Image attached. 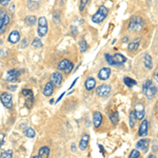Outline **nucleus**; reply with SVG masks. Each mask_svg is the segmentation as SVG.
<instances>
[{
    "label": "nucleus",
    "mask_w": 158,
    "mask_h": 158,
    "mask_svg": "<svg viewBox=\"0 0 158 158\" xmlns=\"http://www.w3.org/2000/svg\"><path fill=\"white\" fill-rule=\"evenodd\" d=\"M108 13H109V10L106 9V6H101L98 9V11L96 12V14L92 17V21H93L94 23H100V22H102L103 20L106 18Z\"/></svg>",
    "instance_id": "obj_1"
},
{
    "label": "nucleus",
    "mask_w": 158,
    "mask_h": 158,
    "mask_svg": "<svg viewBox=\"0 0 158 158\" xmlns=\"http://www.w3.org/2000/svg\"><path fill=\"white\" fill-rule=\"evenodd\" d=\"M143 20L140 17H133L130 20V23H129V30L132 31V32H139L141 31V29L143 27Z\"/></svg>",
    "instance_id": "obj_2"
},
{
    "label": "nucleus",
    "mask_w": 158,
    "mask_h": 158,
    "mask_svg": "<svg viewBox=\"0 0 158 158\" xmlns=\"http://www.w3.org/2000/svg\"><path fill=\"white\" fill-rule=\"evenodd\" d=\"M38 35L39 37H44L48 33V21H47V18L45 17H40L38 19Z\"/></svg>",
    "instance_id": "obj_3"
},
{
    "label": "nucleus",
    "mask_w": 158,
    "mask_h": 158,
    "mask_svg": "<svg viewBox=\"0 0 158 158\" xmlns=\"http://www.w3.org/2000/svg\"><path fill=\"white\" fill-rule=\"evenodd\" d=\"M0 100H1L2 104H3L6 109L13 108V99H12L11 94L6 93V92L1 93V95H0Z\"/></svg>",
    "instance_id": "obj_4"
},
{
    "label": "nucleus",
    "mask_w": 158,
    "mask_h": 158,
    "mask_svg": "<svg viewBox=\"0 0 158 158\" xmlns=\"http://www.w3.org/2000/svg\"><path fill=\"white\" fill-rule=\"evenodd\" d=\"M73 67H74L73 62H71V61L68 59H63V60H61L59 62V64H58V70L64 71L65 73L69 74L73 70Z\"/></svg>",
    "instance_id": "obj_5"
},
{
    "label": "nucleus",
    "mask_w": 158,
    "mask_h": 158,
    "mask_svg": "<svg viewBox=\"0 0 158 158\" xmlns=\"http://www.w3.org/2000/svg\"><path fill=\"white\" fill-rule=\"evenodd\" d=\"M96 93H97L99 97H106L111 93V86L108 85H102L98 86L97 90H96Z\"/></svg>",
    "instance_id": "obj_6"
},
{
    "label": "nucleus",
    "mask_w": 158,
    "mask_h": 158,
    "mask_svg": "<svg viewBox=\"0 0 158 158\" xmlns=\"http://www.w3.org/2000/svg\"><path fill=\"white\" fill-rule=\"evenodd\" d=\"M157 93V86L153 85V82H151L149 85V86L146 89V91H144V94H146V96L149 99H152L154 98V96L156 95Z\"/></svg>",
    "instance_id": "obj_7"
},
{
    "label": "nucleus",
    "mask_w": 158,
    "mask_h": 158,
    "mask_svg": "<svg viewBox=\"0 0 158 158\" xmlns=\"http://www.w3.org/2000/svg\"><path fill=\"white\" fill-rule=\"evenodd\" d=\"M135 115H136V118L139 119V120H142L144 117V106L142 103H137L135 106V111H134Z\"/></svg>",
    "instance_id": "obj_8"
},
{
    "label": "nucleus",
    "mask_w": 158,
    "mask_h": 158,
    "mask_svg": "<svg viewBox=\"0 0 158 158\" xmlns=\"http://www.w3.org/2000/svg\"><path fill=\"white\" fill-rule=\"evenodd\" d=\"M51 82L53 83V85H56V86H59L62 82V75L59 73V72H55L53 73L52 77H51Z\"/></svg>",
    "instance_id": "obj_9"
},
{
    "label": "nucleus",
    "mask_w": 158,
    "mask_h": 158,
    "mask_svg": "<svg viewBox=\"0 0 158 158\" xmlns=\"http://www.w3.org/2000/svg\"><path fill=\"white\" fill-rule=\"evenodd\" d=\"M18 77H19V71L18 70H10L6 75V79L7 81H11V82L12 81L17 80Z\"/></svg>",
    "instance_id": "obj_10"
},
{
    "label": "nucleus",
    "mask_w": 158,
    "mask_h": 158,
    "mask_svg": "<svg viewBox=\"0 0 158 158\" xmlns=\"http://www.w3.org/2000/svg\"><path fill=\"white\" fill-rule=\"evenodd\" d=\"M89 139H90V135L89 134H83L82 137L80 139V142H79V149L81 151H85L88 148V144H89Z\"/></svg>",
    "instance_id": "obj_11"
},
{
    "label": "nucleus",
    "mask_w": 158,
    "mask_h": 158,
    "mask_svg": "<svg viewBox=\"0 0 158 158\" xmlns=\"http://www.w3.org/2000/svg\"><path fill=\"white\" fill-rule=\"evenodd\" d=\"M110 75H111V69L110 68H102L98 73V78L103 81V80H106V79L110 77Z\"/></svg>",
    "instance_id": "obj_12"
},
{
    "label": "nucleus",
    "mask_w": 158,
    "mask_h": 158,
    "mask_svg": "<svg viewBox=\"0 0 158 158\" xmlns=\"http://www.w3.org/2000/svg\"><path fill=\"white\" fill-rule=\"evenodd\" d=\"M138 135L140 137H144L148 135V120L147 119H143L141 122V124H140Z\"/></svg>",
    "instance_id": "obj_13"
},
{
    "label": "nucleus",
    "mask_w": 158,
    "mask_h": 158,
    "mask_svg": "<svg viewBox=\"0 0 158 158\" xmlns=\"http://www.w3.org/2000/svg\"><path fill=\"white\" fill-rule=\"evenodd\" d=\"M102 121V115H101L100 112H95L93 114V124L95 128H99Z\"/></svg>",
    "instance_id": "obj_14"
},
{
    "label": "nucleus",
    "mask_w": 158,
    "mask_h": 158,
    "mask_svg": "<svg viewBox=\"0 0 158 158\" xmlns=\"http://www.w3.org/2000/svg\"><path fill=\"white\" fill-rule=\"evenodd\" d=\"M19 39H20V34L18 31H13V32H11V34L9 35V38H7L9 42L11 43H17L19 41Z\"/></svg>",
    "instance_id": "obj_15"
},
{
    "label": "nucleus",
    "mask_w": 158,
    "mask_h": 158,
    "mask_svg": "<svg viewBox=\"0 0 158 158\" xmlns=\"http://www.w3.org/2000/svg\"><path fill=\"white\" fill-rule=\"evenodd\" d=\"M112 59H113V63H114V65H115V64H120V63L126 62L127 58L124 57L123 55L117 53V54H115V55L113 56V57H112Z\"/></svg>",
    "instance_id": "obj_16"
},
{
    "label": "nucleus",
    "mask_w": 158,
    "mask_h": 158,
    "mask_svg": "<svg viewBox=\"0 0 158 158\" xmlns=\"http://www.w3.org/2000/svg\"><path fill=\"white\" fill-rule=\"evenodd\" d=\"M53 92H54V85H53V83L50 81V82H48L47 85H45L44 90H43V94H44V96H47V97H50L53 94Z\"/></svg>",
    "instance_id": "obj_17"
},
{
    "label": "nucleus",
    "mask_w": 158,
    "mask_h": 158,
    "mask_svg": "<svg viewBox=\"0 0 158 158\" xmlns=\"http://www.w3.org/2000/svg\"><path fill=\"white\" fill-rule=\"evenodd\" d=\"M50 155V149L48 147L40 148L39 152H38V158H49Z\"/></svg>",
    "instance_id": "obj_18"
},
{
    "label": "nucleus",
    "mask_w": 158,
    "mask_h": 158,
    "mask_svg": "<svg viewBox=\"0 0 158 158\" xmlns=\"http://www.w3.org/2000/svg\"><path fill=\"white\" fill-rule=\"evenodd\" d=\"M148 146H149V140L147 139H140L136 144L137 150H143L144 152L148 150Z\"/></svg>",
    "instance_id": "obj_19"
},
{
    "label": "nucleus",
    "mask_w": 158,
    "mask_h": 158,
    "mask_svg": "<svg viewBox=\"0 0 158 158\" xmlns=\"http://www.w3.org/2000/svg\"><path fill=\"white\" fill-rule=\"evenodd\" d=\"M85 89L88 91L93 90V89L96 86V80L93 77L88 78V79H86V81H85Z\"/></svg>",
    "instance_id": "obj_20"
},
{
    "label": "nucleus",
    "mask_w": 158,
    "mask_h": 158,
    "mask_svg": "<svg viewBox=\"0 0 158 158\" xmlns=\"http://www.w3.org/2000/svg\"><path fill=\"white\" fill-rule=\"evenodd\" d=\"M143 63H144V67L149 70H151L153 68V60H152V57L150 56L149 54H146L143 57Z\"/></svg>",
    "instance_id": "obj_21"
},
{
    "label": "nucleus",
    "mask_w": 158,
    "mask_h": 158,
    "mask_svg": "<svg viewBox=\"0 0 158 158\" xmlns=\"http://www.w3.org/2000/svg\"><path fill=\"white\" fill-rule=\"evenodd\" d=\"M39 3H40V0H27V7H29L31 11H34V10L38 9Z\"/></svg>",
    "instance_id": "obj_22"
},
{
    "label": "nucleus",
    "mask_w": 158,
    "mask_h": 158,
    "mask_svg": "<svg viewBox=\"0 0 158 158\" xmlns=\"http://www.w3.org/2000/svg\"><path fill=\"white\" fill-rule=\"evenodd\" d=\"M6 15V12L4 10H0V34L4 33V25H3V18Z\"/></svg>",
    "instance_id": "obj_23"
},
{
    "label": "nucleus",
    "mask_w": 158,
    "mask_h": 158,
    "mask_svg": "<svg viewBox=\"0 0 158 158\" xmlns=\"http://www.w3.org/2000/svg\"><path fill=\"white\" fill-rule=\"evenodd\" d=\"M139 41H140V39L135 40V41L131 42V43H129V45H128L129 52H135V51L138 49V47H139Z\"/></svg>",
    "instance_id": "obj_24"
},
{
    "label": "nucleus",
    "mask_w": 158,
    "mask_h": 158,
    "mask_svg": "<svg viewBox=\"0 0 158 158\" xmlns=\"http://www.w3.org/2000/svg\"><path fill=\"white\" fill-rule=\"evenodd\" d=\"M123 82H124V85H126L127 86H129V88H132V86H134V85H137L136 81H135L134 79L130 78V77H124Z\"/></svg>",
    "instance_id": "obj_25"
},
{
    "label": "nucleus",
    "mask_w": 158,
    "mask_h": 158,
    "mask_svg": "<svg viewBox=\"0 0 158 158\" xmlns=\"http://www.w3.org/2000/svg\"><path fill=\"white\" fill-rule=\"evenodd\" d=\"M25 23L27 25H30V27H33V25L36 24V17L35 16H27V18H25Z\"/></svg>",
    "instance_id": "obj_26"
},
{
    "label": "nucleus",
    "mask_w": 158,
    "mask_h": 158,
    "mask_svg": "<svg viewBox=\"0 0 158 158\" xmlns=\"http://www.w3.org/2000/svg\"><path fill=\"white\" fill-rule=\"evenodd\" d=\"M136 121H137V118H136V115H135V113L133 111V112H131V114H130V127H131V128H134Z\"/></svg>",
    "instance_id": "obj_27"
},
{
    "label": "nucleus",
    "mask_w": 158,
    "mask_h": 158,
    "mask_svg": "<svg viewBox=\"0 0 158 158\" xmlns=\"http://www.w3.org/2000/svg\"><path fill=\"white\" fill-rule=\"evenodd\" d=\"M110 120H111L112 122H113L114 124H117L119 121V118H118V113L117 112H115V113H112L110 114Z\"/></svg>",
    "instance_id": "obj_28"
},
{
    "label": "nucleus",
    "mask_w": 158,
    "mask_h": 158,
    "mask_svg": "<svg viewBox=\"0 0 158 158\" xmlns=\"http://www.w3.org/2000/svg\"><path fill=\"white\" fill-rule=\"evenodd\" d=\"M0 158H13V151H11V150L3 151L0 154Z\"/></svg>",
    "instance_id": "obj_29"
},
{
    "label": "nucleus",
    "mask_w": 158,
    "mask_h": 158,
    "mask_svg": "<svg viewBox=\"0 0 158 158\" xmlns=\"http://www.w3.org/2000/svg\"><path fill=\"white\" fill-rule=\"evenodd\" d=\"M79 48H80V52L85 53L86 50H88V42L85 41V40H81L80 42H79Z\"/></svg>",
    "instance_id": "obj_30"
},
{
    "label": "nucleus",
    "mask_w": 158,
    "mask_h": 158,
    "mask_svg": "<svg viewBox=\"0 0 158 158\" xmlns=\"http://www.w3.org/2000/svg\"><path fill=\"white\" fill-rule=\"evenodd\" d=\"M25 135H27V136L29 137V138H34L35 135H36V133H35L34 129L29 128V129L25 130Z\"/></svg>",
    "instance_id": "obj_31"
},
{
    "label": "nucleus",
    "mask_w": 158,
    "mask_h": 158,
    "mask_svg": "<svg viewBox=\"0 0 158 158\" xmlns=\"http://www.w3.org/2000/svg\"><path fill=\"white\" fill-rule=\"evenodd\" d=\"M53 20L55 21V23H59L60 20H61V16H60V13L59 11H55L54 14H53Z\"/></svg>",
    "instance_id": "obj_32"
},
{
    "label": "nucleus",
    "mask_w": 158,
    "mask_h": 158,
    "mask_svg": "<svg viewBox=\"0 0 158 158\" xmlns=\"http://www.w3.org/2000/svg\"><path fill=\"white\" fill-rule=\"evenodd\" d=\"M22 95L25 96L27 98H29V97H34V95H33V92L31 91V90H27V89H24V90H22Z\"/></svg>",
    "instance_id": "obj_33"
},
{
    "label": "nucleus",
    "mask_w": 158,
    "mask_h": 158,
    "mask_svg": "<svg viewBox=\"0 0 158 158\" xmlns=\"http://www.w3.org/2000/svg\"><path fill=\"white\" fill-rule=\"evenodd\" d=\"M32 45L34 48H37V49H40V48H42V42L40 41V39H34L33 40V43Z\"/></svg>",
    "instance_id": "obj_34"
},
{
    "label": "nucleus",
    "mask_w": 158,
    "mask_h": 158,
    "mask_svg": "<svg viewBox=\"0 0 158 158\" xmlns=\"http://www.w3.org/2000/svg\"><path fill=\"white\" fill-rule=\"evenodd\" d=\"M89 0H81L80 1V4H79V11L82 12L83 10H85V7L86 6V4H88Z\"/></svg>",
    "instance_id": "obj_35"
},
{
    "label": "nucleus",
    "mask_w": 158,
    "mask_h": 158,
    "mask_svg": "<svg viewBox=\"0 0 158 158\" xmlns=\"http://www.w3.org/2000/svg\"><path fill=\"white\" fill-rule=\"evenodd\" d=\"M138 157H139V152H138V150H137V149L133 150V151L131 152V154H130V156H129V158H138Z\"/></svg>",
    "instance_id": "obj_36"
},
{
    "label": "nucleus",
    "mask_w": 158,
    "mask_h": 158,
    "mask_svg": "<svg viewBox=\"0 0 158 158\" xmlns=\"http://www.w3.org/2000/svg\"><path fill=\"white\" fill-rule=\"evenodd\" d=\"M33 103H34V97H29V98L27 99V102H25V104H27V106L29 109L32 108Z\"/></svg>",
    "instance_id": "obj_37"
},
{
    "label": "nucleus",
    "mask_w": 158,
    "mask_h": 158,
    "mask_svg": "<svg viewBox=\"0 0 158 158\" xmlns=\"http://www.w3.org/2000/svg\"><path fill=\"white\" fill-rule=\"evenodd\" d=\"M27 43H29V41H27V39H23V40H22V42L20 43L19 48H20V49H24V48L27 45Z\"/></svg>",
    "instance_id": "obj_38"
},
{
    "label": "nucleus",
    "mask_w": 158,
    "mask_h": 158,
    "mask_svg": "<svg viewBox=\"0 0 158 158\" xmlns=\"http://www.w3.org/2000/svg\"><path fill=\"white\" fill-rule=\"evenodd\" d=\"M152 81L151 80H147L146 82L143 83V85H142V91H143V93H144V91H146V89L148 88V86H149V85L150 83H151Z\"/></svg>",
    "instance_id": "obj_39"
},
{
    "label": "nucleus",
    "mask_w": 158,
    "mask_h": 158,
    "mask_svg": "<svg viewBox=\"0 0 158 158\" xmlns=\"http://www.w3.org/2000/svg\"><path fill=\"white\" fill-rule=\"evenodd\" d=\"M9 23H10V17L7 16V15H6V16H4V18H3V25L6 27V25H7Z\"/></svg>",
    "instance_id": "obj_40"
},
{
    "label": "nucleus",
    "mask_w": 158,
    "mask_h": 158,
    "mask_svg": "<svg viewBox=\"0 0 158 158\" xmlns=\"http://www.w3.org/2000/svg\"><path fill=\"white\" fill-rule=\"evenodd\" d=\"M106 59L108 60V62L110 63V64L114 65V63H113V59H112V57H111V56H110L109 54H106Z\"/></svg>",
    "instance_id": "obj_41"
},
{
    "label": "nucleus",
    "mask_w": 158,
    "mask_h": 158,
    "mask_svg": "<svg viewBox=\"0 0 158 158\" xmlns=\"http://www.w3.org/2000/svg\"><path fill=\"white\" fill-rule=\"evenodd\" d=\"M10 1H11V0H0V4H1V6H6L9 4Z\"/></svg>",
    "instance_id": "obj_42"
},
{
    "label": "nucleus",
    "mask_w": 158,
    "mask_h": 158,
    "mask_svg": "<svg viewBox=\"0 0 158 158\" xmlns=\"http://www.w3.org/2000/svg\"><path fill=\"white\" fill-rule=\"evenodd\" d=\"M148 158H156V156H155V155H150Z\"/></svg>",
    "instance_id": "obj_43"
},
{
    "label": "nucleus",
    "mask_w": 158,
    "mask_h": 158,
    "mask_svg": "<svg viewBox=\"0 0 158 158\" xmlns=\"http://www.w3.org/2000/svg\"><path fill=\"white\" fill-rule=\"evenodd\" d=\"M50 103H54V99H51V100H50Z\"/></svg>",
    "instance_id": "obj_44"
},
{
    "label": "nucleus",
    "mask_w": 158,
    "mask_h": 158,
    "mask_svg": "<svg viewBox=\"0 0 158 158\" xmlns=\"http://www.w3.org/2000/svg\"><path fill=\"white\" fill-rule=\"evenodd\" d=\"M33 158H38V155H36V156H34V157H33Z\"/></svg>",
    "instance_id": "obj_45"
}]
</instances>
